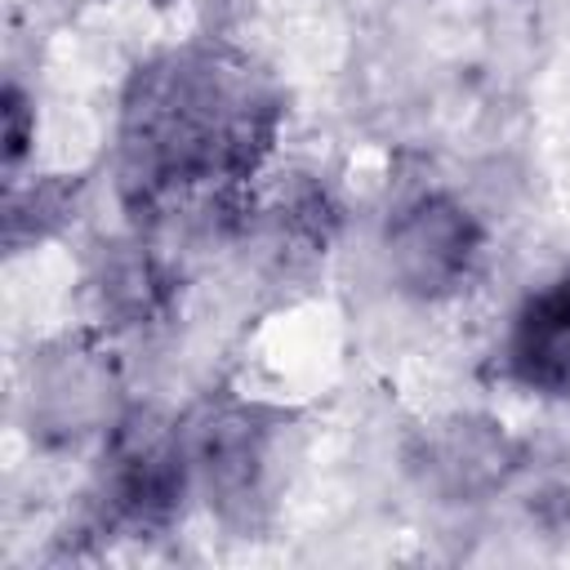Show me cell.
<instances>
[{"label":"cell","mask_w":570,"mask_h":570,"mask_svg":"<svg viewBox=\"0 0 570 570\" xmlns=\"http://www.w3.org/2000/svg\"><path fill=\"white\" fill-rule=\"evenodd\" d=\"M281 125L272 85L232 49H174L147 62L120 107V187L138 214H196L209 227L245 209Z\"/></svg>","instance_id":"1"},{"label":"cell","mask_w":570,"mask_h":570,"mask_svg":"<svg viewBox=\"0 0 570 570\" xmlns=\"http://www.w3.org/2000/svg\"><path fill=\"white\" fill-rule=\"evenodd\" d=\"M196 485L183 428L134 410L107 428V463H102V525L120 534H156L165 530L187 490Z\"/></svg>","instance_id":"2"},{"label":"cell","mask_w":570,"mask_h":570,"mask_svg":"<svg viewBox=\"0 0 570 570\" xmlns=\"http://www.w3.org/2000/svg\"><path fill=\"white\" fill-rule=\"evenodd\" d=\"M383 258L387 276L401 294L441 303L463 294L481 267H485V227L476 214L445 196V191H419L383 227Z\"/></svg>","instance_id":"3"},{"label":"cell","mask_w":570,"mask_h":570,"mask_svg":"<svg viewBox=\"0 0 570 570\" xmlns=\"http://www.w3.org/2000/svg\"><path fill=\"white\" fill-rule=\"evenodd\" d=\"M267 436L272 428L249 405H209L183 428L191 476L209 503L223 512H245L258 499L267 472Z\"/></svg>","instance_id":"4"},{"label":"cell","mask_w":570,"mask_h":570,"mask_svg":"<svg viewBox=\"0 0 570 570\" xmlns=\"http://www.w3.org/2000/svg\"><path fill=\"white\" fill-rule=\"evenodd\" d=\"M503 374L548 401H570V276L521 298L503 334Z\"/></svg>","instance_id":"5"},{"label":"cell","mask_w":570,"mask_h":570,"mask_svg":"<svg viewBox=\"0 0 570 570\" xmlns=\"http://www.w3.org/2000/svg\"><path fill=\"white\" fill-rule=\"evenodd\" d=\"M111 396H116V370L98 347L62 343L49 352L31 379V414L40 419V432L53 436H80L94 428H111Z\"/></svg>","instance_id":"6"},{"label":"cell","mask_w":570,"mask_h":570,"mask_svg":"<svg viewBox=\"0 0 570 570\" xmlns=\"http://www.w3.org/2000/svg\"><path fill=\"white\" fill-rule=\"evenodd\" d=\"M423 476L450 499H476L494 485H503L512 468V445L508 436L485 423V419H454L428 432L423 445Z\"/></svg>","instance_id":"7"},{"label":"cell","mask_w":570,"mask_h":570,"mask_svg":"<svg viewBox=\"0 0 570 570\" xmlns=\"http://www.w3.org/2000/svg\"><path fill=\"white\" fill-rule=\"evenodd\" d=\"M102 298H107V312H116L120 321L156 316L165 303L160 263L151 254H142L138 245H134V254H116L107 263V276H102Z\"/></svg>","instance_id":"8"},{"label":"cell","mask_w":570,"mask_h":570,"mask_svg":"<svg viewBox=\"0 0 570 570\" xmlns=\"http://www.w3.org/2000/svg\"><path fill=\"white\" fill-rule=\"evenodd\" d=\"M31 138H36V107H27L18 85H9L4 89V165H9V178L22 165Z\"/></svg>","instance_id":"9"}]
</instances>
